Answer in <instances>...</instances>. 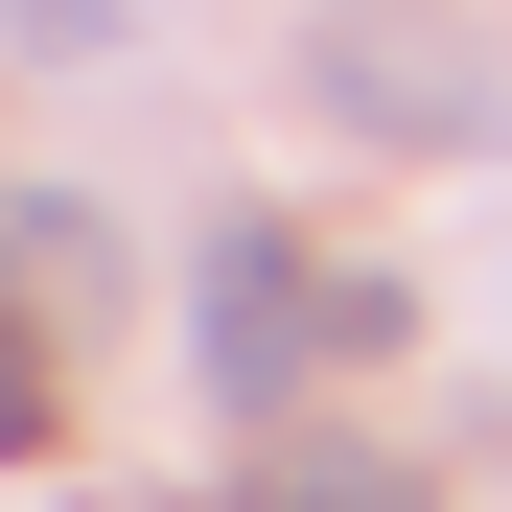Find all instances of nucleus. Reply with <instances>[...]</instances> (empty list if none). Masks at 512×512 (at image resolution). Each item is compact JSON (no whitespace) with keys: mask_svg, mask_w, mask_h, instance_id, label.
<instances>
[{"mask_svg":"<svg viewBox=\"0 0 512 512\" xmlns=\"http://www.w3.org/2000/svg\"><path fill=\"white\" fill-rule=\"evenodd\" d=\"M187 350L233 419H280L303 350H396V280H303V233H210V280H187Z\"/></svg>","mask_w":512,"mask_h":512,"instance_id":"1","label":"nucleus"},{"mask_svg":"<svg viewBox=\"0 0 512 512\" xmlns=\"http://www.w3.org/2000/svg\"><path fill=\"white\" fill-rule=\"evenodd\" d=\"M303 70H326V117H350V140H512V70H489L466 24H419V0H350Z\"/></svg>","mask_w":512,"mask_h":512,"instance_id":"2","label":"nucleus"},{"mask_svg":"<svg viewBox=\"0 0 512 512\" xmlns=\"http://www.w3.org/2000/svg\"><path fill=\"white\" fill-rule=\"evenodd\" d=\"M233 512H419V466H396V443H256Z\"/></svg>","mask_w":512,"mask_h":512,"instance_id":"3","label":"nucleus"},{"mask_svg":"<svg viewBox=\"0 0 512 512\" xmlns=\"http://www.w3.org/2000/svg\"><path fill=\"white\" fill-rule=\"evenodd\" d=\"M0 280H24V303H117V233L70 187H0Z\"/></svg>","mask_w":512,"mask_h":512,"instance_id":"4","label":"nucleus"},{"mask_svg":"<svg viewBox=\"0 0 512 512\" xmlns=\"http://www.w3.org/2000/svg\"><path fill=\"white\" fill-rule=\"evenodd\" d=\"M0 466H47V350L0 326Z\"/></svg>","mask_w":512,"mask_h":512,"instance_id":"5","label":"nucleus"}]
</instances>
